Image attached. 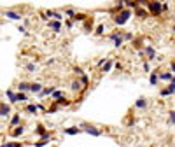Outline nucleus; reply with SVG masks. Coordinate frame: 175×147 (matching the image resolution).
Listing matches in <instances>:
<instances>
[{
	"instance_id": "obj_22",
	"label": "nucleus",
	"mask_w": 175,
	"mask_h": 147,
	"mask_svg": "<svg viewBox=\"0 0 175 147\" xmlns=\"http://www.w3.org/2000/svg\"><path fill=\"white\" fill-rule=\"evenodd\" d=\"M44 89V84H41V82H32L30 84V93H33V94H39Z\"/></svg>"
},
{
	"instance_id": "obj_33",
	"label": "nucleus",
	"mask_w": 175,
	"mask_h": 147,
	"mask_svg": "<svg viewBox=\"0 0 175 147\" xmlns=\"http://www.w3.org/2000/svg\"><path fill=\"white\" fill-rule=\"evenodd\" d=\"M112 44H114V47H116V49H119V47H123L124 39H123V37H117V39H114V40H112Z\"/></svg>"
},
{
	"instance_id": "obj_19",
	"label": "nucleus",
	"mask_w": 175,
	"mask_h": 147,
	"mask_svg": "<svg viewBox=\"0 0 175 147\" xmlns=\"http://www.w3.org/2000/svg\"><path fill=\"white\" fill-rule=\"evenodd\" d=\"M77 14V9H74V7H70V5H67V7H63V16L65 18H68V20H72L74 16Z\"/></svg>"
},
{
	"instance_id": "obj_43",
	"label": "nucleus",
	"mask_w": 175,
	"mask_h": 147,
	"mask_svg": "<svg viewBox=\"0 0 175 147\" xmlns=\"http://www.w3.org/2000/svg\"><path fill=\"white\" fill-rule=\"evenodd\" d=\"M65 26H67V28L70 30V28L74 26V21H72V20H67V21H65Z\"/></svg>"
},
{
	"instance_id": "obj_25",
	"label": "nucleus",
	"mask_w": 175,
	"mask_h": 147,
	"mask_svg": "<svg viewBox=\"0 0 175 147\" xmlns=\"http://www.w3.org/2000/svg\"><path fill=\"white\" fill-rule=\"evenodd\" d=\"M25 112H28V114L35 116L37 112H39V105H37V104H28L26 107H25Z\"/></svg>"
},
{
	"instance_id": "obj_7",
	"label": "nucleus",
	"mask_w": 175,
	"mask_h": 147,
	"mask_svg": "<svg viewBox=\"0 0 175 147\" xmlns=\"http://www.w3.org/2000/svg\"><path fill=\"white\" fill-rule=\"evenodd\" d=\"M79 133H83V128H81V126H68V128H63V135L74 136V135H79Z\"/></svg>"
},
{
	"instance_id": "obj_26",
	"label": "nucleus",
	"mask_w": 175,
	"mask_h": 147,
	"mask_svg": "<svg viewBox=\"0 0 175 147\" xmlns=\"http://www.w3.org/2000/svg\"><path fill=\"white\" fill-rule=\"evenodd\" d=\"M124 35V30H121V28H117V30L110 32L107 37H109V40H114V39H117V37H123Z\"/></svg>"
},
{
	"instance_id": "obj_27",
	"label": "nucleus",
	"mask_w": 175,
	"mask_h": 147,
	"mask_svg": "<svg viewBox=\"0 0 175 147\" xmlns=\"http://www.w3.org/2000/svg\"><path fill=\"white\" fill-rule=\"evenodd\" d=\"M28 100V93H18L16 91V104H23V102H26Z\"/></svg>"
},
{
	"instance_id": "obj_48",
	"label": "nucleus",
	"mask_w": 175,
	"mask_h": 147,
	"mask_svg": "<svg viewBox=\"0 0 175 147\" xmlns=\"http://www.w3.org/2000/svg\"><path fill=\"white\" fill-rule=\"evenodd\" d=\"M173 25H175V16H173Z\"/></svg>"
},
{
	"instance_id": "obj_16",
	"label": "nucleus",
	"mask_w": 175,
	"mask_h": 147,
	"mask_svg": "<svg viewBox=\"0 0 175 147\" xmlns=\"http://www.w3.org/2000/svg\"><path fill=\"white\" fill-rule=\"evenodd\" d=\"M149 84L151 86H158L159 84V70H152L149 74Z\"/></svg>"
},
{
	"instance_id": "obj_44",
	"label": "nucleus",
	"mask_w": 175,
	"mask_h": 147,
	"mask_svg": "<svg viewBox=\"0 0 175 147\" xmlns=\"http://www.w3.org/2000/svg\"><path fill=\"white\" fill-rule=\"evenodd\" d=\"M54 63H56V60H54V58H51V60H47V65H54Z\"/></svg>"
},
{
	"instance_id": "obj_10",
	"label": "nucleus",
	"mask_w": 175,
	"mask_h": 147,
	"mask_svg": "<svg viewBox=\"0 0 175 147\" xmlns=\"http://www.w3.org/2000/svg\"><path fill=\"white\" fill-rule=\"evenodd\" d=\"M11 114H14V112L11 110V104L2 102V104H0V117H9Z\"/></svg>"
},
{
	"instance_id": "obj_11",
	"label": "nucleus",
	"mask_w": 175,
	"mask_h": 147,
	"mask_svg": "<svg viewBox=\"0 0 175 147\" xmlns=\"http://www.w3.org/2000/svg\"><path fill=\"white\" fill-rule=\"evenodd\" d=\"M172 79H173V74L170 72V70H159V81L161 82H172Z\"/></svg>"
},
{
	"instance_id": "obj_21",
	"label": "nucleus",
	"mask_w": 175,
	"mask_h": 147,
	"mask_svg": "<svg viewBox=\"0 0 175 147\" xmlns=\"http://www.w3.org/2000/svg\"><path fill=\"white\" fill-rule=\"evenodd\" d=\"M105 30H107L105 25H103V23H98L96 28H95V32H93V35H95V37H103V35H105Z\"/></svg>"
},
{
	"instance_id": "obj_8",
	"label": "nucleus",
	"mask_w": 175,
	"mask_h": 147,
	"mask_svg": "<svg viewBox=\"0 0 175 147\" xmlns=\"http://www.w3.org/2000/svg\"><path fill=\"white\" fill-rule=\"evenodd\" d=\"M70 89H72V93H75V94L81 93V91L84 89V86L81 84L79 77H75V79H72V81H70Z\"/></svg>"
},
{
	"instance_id": "obj_47",
	"label": "nucleus",
	"mask_w": 175,
	"mask_h": 147,
	"mask_svg": "<svg viewBox=\"0 0 175 147\" xmlns=\"http://www.w3.org/2000/svg\"><path fill=\"white\" fill-rule=\"evenodd\" d=\"M172 84H175V75H173V79H172Z\"/></svg>"
},
{
	"instance_id": "obj_35",
	"label": "nucleus",
	"mask_w": 175,
	"mask_h": 147,
	"mask_svg": "<svg viewBox=\"0 0 175 147\" xmlns=\"http://www.w3.org/2000/svg\"><path fill=\"white\" fill-rule=\"evenodd\" d=\"M142 70H144L145 74H151V72H152V68H151V63L147 62V60L142 63Z\"/></svg>"
},
{
	"instance_id": "obj_18",
	"label": "nucleus",
	"mask_w": 175,
	"mask_h": 147,
	"mask_svg": "<svg viewBox=\"0 0 175 147\" xmlns=\"http://www.w3.org/2000/svg\"><path fill=\"white\" fill-rule=\"evenodd\" d=\"M63 98H67V93H65L63 89H56V91L51 94V102H58V100H63Z\"/></svg>"
},
{
	"instance_id": "obj_4",
	"label": "nucleus",
	"mask_w": 175,
	"mask_h": 147,
	"mask_svg": "<svg viewBox=\"0 0 175 147\" xmlns=\"http://www.w3.org/2000/svg\"><path fill=\"white\" fill-rule=\"evenodd\" d=\"M142 51H144V54H145V60H147V62H152V60H158V52H156L154 46H151V44H145Z\"/></svg>"
},
{
	"instance_id": "obj_30",
	"label": "nucleus",
	"mask_w": 175,
	"mask_h": 147,
	"mask_svg": "<svg viewBox=\"0 0 175 147\" xmlns=\"http://www.w3.org/2000/svg\"><path fill=\"white\" fill-rule=\"evenodd\" d=\"M79 81H81V84L84 86V89H88V88H89V77H88V74L81 75V77H79Z\"/></svg>"
},
{
	"instance_id": "obj_5",
	"label": "nucleus",
	"mask_w": 175,
	"mask_h": 147,
	"mask_svg": "<svg viewBox=\"0 0 175 147\" xmlns=\"http://www.w3.org/2000/svg\"><path fill=\"white\" fill-rule=\"evenodd\" d=\"M133 109L135 110H147L149 109V100L145 96H138L133 104Z\"/></svg>"
},
{
	"instance_id": "obj_6",
	"label": "nucleus",
	"mask_w": 175,
	"mask_h": 147,
	"mask_svg": "<svg viewBox=\"0 0 175 147\" xmlns=\"http://www.w3.org/2000/svg\"><path fill=\"white\" fill-rule=\"evenodd\" d=\"M114 63H116V58H114V56H109V60L105 62V65H103L102 68H100V74H102V75L109 74V72H110V70L114 68Z\"/></svg>"
},
{
	"instance_id": "obj_12",
	"label": "nucleus",
	"mask_w": 175,
	"mask_h": 147,
	"mask_svg": "<svg viewBox=\"0 0 175 147\" xmlns=\"http://www.w3.org/2000/svg\"><path fill=\"white\" fill-rule=\"evenodd\" d=\"M56 89H58L56 86H44V89H42L41 93H39V96H41V98H47V96L51 98V94L54 93Z\"/></svg>"
},
{
	"instance_id": "obj_17",
	"label": "nucleus",
	"mask_w": 175,
	"mask_h": 147,
	"mask_svg": "<svg viewBox=\"0 0 175 147\" xmlns=\"http://www.w3.org/2000/svg\"><path fill=\"white\" fill-rule=\"evenodd\" d=\"M30 84L28 81H21V82H18V86H16V89H18V93H26V91H30Z\"/></svg>"
},
{
	"instance_id": "obj_36",
	"label": "nucleus",
	"mask_w": 175,
	"mask_h": 147,
	"mask_svg": "<svg viewBox=\"0 0 175 147\" xmlns=\"http://www.w3.org/2000/svg\"><path fill=\"white\" fill-rule=\"evenodd\" d=\"M72 70H74V74H75L77 77H81V75H84V74H86V72H84V70H83V68L79 67V65H75V67H74Z\"/></svg>"
},
{
	"instance_id": "obj_1",
	"label": "nucleus",
	"mask_w": 175,
	"mask_h": 147,
	"mask_svg": "<svg viewBox=\"0 0 175 147\" xmlns=\"http://www.w3.org/2000/svg\"><path fill=\"white\" fill-rule=\"evenodd\" d=\"M131 16H133V10H130V9H123V10H119L117 14H114L112 16V21H114V25L116 26H124L128 21L131 20Z\"/></svg>"
},
{
	"instance_id": "obj_13",
	"label": "nucleus",
	"mask_w": 175,
	"mask_h": 147,
	"mask_svg": "<svg viewBox=\"0 0 175 147\" xmlns=\"http://www.w3.org/2000/svg\"><path fill=\"white\" fill-rule=\"evenodd\" d=\"M21 124V114L20 112H14L11 116V121H9V128H16V126Z\"/></svg>"
},
{
	"instance_id": "obj_28",
	"label": "nucleus",
	"mask_w": 175,
	"mask_h": 147,
	"mask_svg": "<svg viewBox=\"0 0 175 147\" xmlns=\"http://www.w3.org/2000/svg\"><path fill=\"white\" fill-rule=\"evenodd\" d=\"M5 96L9 98V104H16V91L7 89V91H5Z\"/></svg>"
},
{
	"instance_id": "obj_31",
	"label": "nucleus",
	"mask_w": 175,
	"mask_h": 147,
	"mask_svg": "<svg viewBox=\"0 0 175 147\" xmlns=\"http://www.w3.org/2000/svg\"><path fill=\"white\" fill-rule=\"evenodd\" d=\"M88 18H89L88 14H84V12H77V14L72 18V21H86Z\"/></svg>"
},
{
	"instance_id": "obj_40",
	"label": "nucleus",
	"mask_w": 175,
	"mask_h": 147,
	"mask_svg": "<svg viewBox=\"0 0 175 147\" xmlns=\"http://www.w3.org/2000/svg\"><path fill=\"white\" fill-rule=\"evenodd\" d=\"M107 60H109V56H107V58H100V60L96 62V68L100 70V68H102L103 65H105V62H107Z\"/></svg>"
},
{
	"instance_id": "obj_14",
	"label": "nucleus",
	"mask_w": 175,
	"mask_h": 147,
	"mask_svg": "<svg viewBox=\"0 0 175 147\" xmlns=\"http://www.w3.org/2000/svg\"><path fill=\"white\" fill-rule=\"evenodd\" d=\"M133 16H135V18H138V20H145V18L149 16V12H147V9H145V7H142V5H140L138 9L133 10Z\"/></svg>"
},
{
	"instance_id": "obj_24",
	"label": "nucleus",
	"mask_w": 175,
	"mask_h": 147,
	"mask_svg": "<svg viewBox=\"0 0 175 147\" xmlns=\"http://www.w3.org/2000/svg\"><path fill=\"white\" fill-rule=\"evenodd\" d=\"M51 138H53V135H51V133H47V135H44L42 138H39V142H35L33 146H35V147H44L46 144H47V140H51Z\"/></svg>"
},
{
	"instance_id": "obj_41",
	"label": "nucleus",
	"mask_w": 175,
	"mask_h": 147,
	"mask_svg": "<svg viewBox=\"0 0 175 147\" xmlns=\"http://www.w3.org/2000/svg\"><path fill=\"white\" fill-rule=\"evenodd\" d=\"M165 88L168 89V93H170V96H172V94H175V84H172V82H170V84H166Z\"/></svg>"
},
{
	"instance_id": "obj_45",
	"label": "nucleus",
	"mask_w": 175,
	"mask_h": 147,
	"mask_svg": "<svg viewBox=\"0 0 175 147\" xmlns=\"http://www.w3.org/2000/svg\"><path fill=\"white\" fill-rule=\"evenodd\" d=\"M18 30H20L21 33H26V28H25V26H20V28H18Z\"/></svg>"
},
{
	"instance_id": "obj_34",
	"label": "nucleus",
	"mask_w": 175,
	"mask_h": 147,
	"mask_svg": "<svg viewBox=\"0 0 175 147\" xmlns=\"http://www.w3.org/2000/svg\"><path fill=\"white\" fill-rule=\"evenodd\" d=\"M131 44H133V49H138V51H142V49H144V47H142V40H140V39H133Z\"/></svg>"
},
{
	"instance_id": "obj_9",
	"label": "nucleus",
	"mask_w": 175,
	"mask_h": 147,
	"mask_svg": "<svg viewBox=\"0 0 175 147\" xmlns=\"http://www.w3.org/2000/svg\"><path fill=\"white\" fill-rule=\"evenodd\" d=\"M47 28H49V30H53L54 33H60V32L63 30V23H60V21H54V20H49V21H47Z\"/></svg>"
},
{
	"instance_id": "obj_3",
	"label": "nucleus",
	"mask_w": 175,
	"mask_h": 147,
	"mask_svg": "<svg viewBox=\"0 0 175 147\" xmlns=\"http://www.w3.org/2000/svg\"><path fill=\"white\" fill-rule=\"evenodd\" d=\"M81 128H83L84 133H88V135H93V136H102L105 133V130L100 128V126H95V124H89V123H81Z\"/></svg>"
},
{
	"instance_id": "obj_20",
	"label": "nucleus",
	"mask_w": 175,
	"mask_h": 147,
	"mask_svg": "<svg viewBox=\"0 0 175 147\" xmlns=\"http://www.w3.org/2000/svg\"><path fill=\"white\" fill-rule=\"evenodd\" d=\"M23 133H25V126H23V124L16 126L14 130H11V131H9V135H11V136H14V138H18V136H21Z\"/></svg>"
},
{
	"instance_id": "obj_46",
	"label": "nucleus",
	"mask_w": 175,
	"mask_h": 147,
	"mask_svg": "<svg viewBox=\"0 0 175 147\" xmlns=\"http://www.w3.org/2000/svg\"><path fill=\"white\" fill-rule=\"evenodd\" d=\"M172 32H173V33H175V25H173V26H172Z\"/></svg>"
},
{
	"instance_id": "obj_29",
	"label": "nucleus",
	"mask_w": 175,
	"mask_h": 147,
	"mask_svg": "<svg viewBox=\"0 0 175 147\" xmlns=\"http://www.w3.org/2000/svg\"><path fill=\"white\" fill-rule=\"evenodd\" d=\"M168 124L175 126V109H170L168 110Z\"/></svg>"
},
{
	"instance_id": "obj_32",
	"label": "nucleus",
	"mask_w": 175,
	"mask_h": 147,
	"mask_svg": "<svg viewBox=\"0 0 175 147\" xmlns=\"http://www.w3.org/2000/svg\"><path fill=\"white\" fill-rule=\"evenodd\" d=\"M25 68H26V72H28V74H33L35 70H37V63H35V62L26 63V65H25Z\"/></svg>"
},
{
	"instance_id": "obj_2",
	"label": "nucleus",
	"mask_w": 175,
	"mask_h": 147,
	"mask_svg": "<svg viewBox=\"0 0 175 147\" xmlns=\"http://www.w3.org/2000/svg\"><path fill=\"white\" fill-rule=\"evenodd\" d=\"M140 5L147 9V12L151 14V16H161V12H163V4L161 2H140Z\"/></svg>"
},
{
	"instance_id": "obj_37",
	"label": "nucleus",
	"mask_w": 175,
	"mask_h": 147,
	"mask_svg": "<svg viewBox=\"0 0 175 147\" xmlns=\"http://www.w3.org/2000/svg\"><path fill=\"white\" fill-rule=\"evenodd\" d=\"M123 39H124V42H133V33H130V32H124V35H123Z\"/></svg>"
},
{
	"instance_id": "obj_38",
	"label": "nucleus",
	"mask_w": 175,
	"mask_h": 147,
	"mask_svg": "<svg viewBox=\"0 0 175 147\" xmlns=\"http://www.w3.org/2000/svg\"><path fill=\"white\" fill-rule=\"evenodd\" d=\"M114 68H116L117 72H123V70H124V63H123V62H117V60H116V63H114Z\"/></svg>"
},
{
	"instance_id": "obj_39",
	"label": "nucleus",
	"mask_w": 175,
	"mask_h": 147,
	"mask_svg": "<svg viewBox=\"0 0 175 147\" xmlns=\"http://www.w3.org/2000/svg\"><path fill=\"white\" fill-rule=\"evenodd\" d=\"M5 147H23V142H5Z\"/></svg>"
},
{
	"instance_id": "obj_23",
	"label": "nucleus",
	"mask_w": 175,
	"mask_h": 147,
	"mask_svg": "<svg viewBox=\"0 0 175 147\" xmlns=\"http://www.w3.org/2000/svg\"><path fill=\"white\" fill-rule=\"evenodd\" d=\"M33 131H35V135H39L41 138H42L44 135H47V133H49V131H47V128H46L44 124H37V126H35V130H33Z\"/></svg>"
},
{
	"instance_id": "obj_49",
	"label": "nucleus",
	"mask_w": 175,
	"mask_h": 147,
	"mask_svg": "<svg viewBox=\"0 0 175 147\" xmlns=\"http://www.w3.org/2000/svg\"><path fill=\"white\" fill-rule=\"evenodd\" d=\"M170 147H173V146H170Z\"/></svg>"
},
{
	"instance_id": "obj_15",
	"label": "nucleus",
	"mask_w": 175,
	"mask_h": 147,
	"mask_svg": "<svg viewBox=\"0 0 175 147\" xmlns=\"http://www.w3.org/2000/svg\"><path fill=\"white\" fill-rule=\"evenodd\" d=\"M9 20H14V21H20L23 16H21V12H18V10H14V9H7L5 12H4Z\"/></svg>"
},
{
	"instance_id": "obj_42",
	"label": "nucleus",
	"mask_w": 175,
	"mask_h": 147,
	"mask_svg": "<svg viewBox=\"0 0 175 147\" xmlns=\"http://www.w3.org/2000/svg\"><path fill=\"white\" fill-rule=\"evenodd\" d=\"M168 67H170L168 70H170V72H172V74L175 75V60H170V63H168Z\"/></svg>"
}]
</instances>
